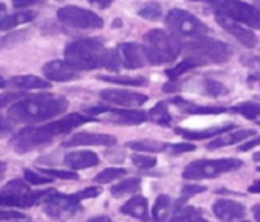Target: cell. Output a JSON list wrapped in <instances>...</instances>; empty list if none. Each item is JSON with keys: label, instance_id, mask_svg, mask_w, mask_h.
<instances>
[{"label": "cell", "instance_id": "cell-1", "mask_svg": "<svg viewBox=\"0 0 260 222\" xmlns=\"http://www.w3.org/2000/svg\"><path fill=\"white\" fill-rule=\"evenodd\" d=\"M95 118L83 114H69L57 121L42 124V126H29L22 129L11 138V146L17 153H28L39 147H43L54 141L60 135H66L77 129L78 126L93 121Z\"/></svg>", "mask_w": 260, "mask_h": 222}, {"label": "cell", "instance_id": "cell-2", "mask_svg": "<svg viewBox=\"0 0 260 222\" xmlns=\"http://www.w3.org/2000/svg\"><path fill=\"white\" fill-rule=\"evenodd\" d=\"M68 107L69 101L66 97L55 93H42L16 101L8 110V117L16 123L37 124L61 115L63 112H66Z\"/></svg>", "mask_w": 260, "mask_h": 222}, {"label": "cell", "instance_id": "cell-3", "mask_svg": "<svg viewBox=\"0 0 260 222\" xmlns=\"http://www.w3.org/2000/svg\"><path fill=\"white\" fill-rule=\"evenodd\" d=\"M107 49L98 39H80L66 46L64 61L75 71H92L104 66Z\"/></svg>", "mask_w": 260, "mask_h": 222}, {"label": "cell", "instance_id": "cell-4", "mask_svg": "<svg viewBox=\"0 0 260 222\" xmlns=\"http://www.w3.org/2000/svg\"><path fill=\"white\" fill-rule=\"evenodd\" d=\"M182 51L178 39L162 29H150L144 34V52L149 65H162L175 61Z\"/></svg>", "mask_w": 260, "mask_h": 222}, {"label": "cell", "instance_id": "cell-5", "mask_svg": "<svg viewBox=\"0 0 260 222\" xmlns=\"http://www.w3.org/2000/svg\"><path fill=\"white\" fill-rule=\"evenodd\" d=\"M185 52V58H191L199 66L202 65H223L231 57V48L219 40L202 39L199 37L196 42L185 43L182 46Z\"/></svg>", "mask_w": 260, "mask_h": 222}, {"label": "cell", "instance_id": "cell-6", "mask_svg": "<svg viewBox=\"0 0 260 222\" xmlns=\"http://www.w3.org/2000/svg\"><path fill=\"white\" fill-rule=\"evenodd\" d=\"M210 4L216 14L225 16L249 28L260 29V13L254 5L242 2V0H211Z\"/></svg>", "mask_w": 260, "mask_h": 222}, {"label": "cell", "instance_id": "cell-7", "mask_svg": "<svg viewBox=\"0 0 260 222\" xmlns=\"http://www.w3.org/2000/svg\"><path fill=\"white\" fill-rule=\"evenodd\" d=\"M242 167V161L236 158H223V160H199L190 163L184 172L182 176L185 179H211L217 178L223 173L237 170Z\"/></svg>", "mask_w": 260, "mask_h": 222}, {"label": "cell", "instance_id": "cell-8", "mask_svg": "<svg viewBox=\"0 0 260 222\" xmlns=\"http://www.w3.org/2000/svg\"><path fill=\"white\" fill-rule=\"evenodd\" d=\"M42 208L51 219L57 222H68L69 219H72L83 210L81 201L78 199L77 193L63 195L57 192H51L43 199Z\"/></svg>", "mask_w": 260, "mask_h": 222}, {"label": "cell", "instance_id": "cell-9", "mask_svg": "<svg viewBox=\"0 0 260 222\" xmlns=\"http://www.w3.org/2000/svg\"><path fill=\"white\" fill-rule=\"evenodd\" d=\"M166 23L173 33L184 36V37L199 39L208 33V26L204 22H201L198 17H194L188 11H184L179 8L169 11L167 17H166Z\"/></svg>", "mask_w": 260, "mask_h": 222}, {"label": "cell", "instance_id": "cell-10", "mask_svg": "<svg viewBox=\"0 0 260 222\" xmlns=\"http://www.w3.org/2000/svg\"><path fill=\"white\" fill-rule=\"evenodd\" d=\"M57 19L61 25L74 29H98L103 28V19L84 8L80 7H63L57 13Z\"/></svg>", "mask_w": 260, "mask_h": 222}, {"label": "cell", "instance_id": "cell-11", "mask_svg": "<svg viewBox=\"0 0 260 222\" xmlns=\"http://www.w3.org/2000/svg\"><path fill=\"white\" fill-rule=\"evenodd\" d=\"M86 112L89 115H100V121L113 123L118 126H138L147 121V114L143 110H124V109H110V107H90Z\"/></svg>", "mask_w": 260, "mask_h": 222}, {"label": "cell", "instance_id": "cell-12", "mask_svg": "<svg viewBox=\"0 0 260 222\" xmlns=\"http://www.w3.org/2000/svg\"><path fill=\"white\" fill-rule=\"evenodd\" d=\"M100 97L103 101L122 106V107H140L147 103V95L132 90H124V89H104L100 92Z\"/></svg>", "mask_w": 260, "mask_h": 222}, {"label": "cell", "instance_id": "cell-13", "mask_svg": "<svg viewBox=\"0 0 260 222\" xmlns=\"http://www.w3.org/2000/svg\"><path fill=\"white\" fill-rule=\"evenodd\" d=\"M52 190H36L28 193H4L0 192V205L10 208H26L43 201Z\"/></svg>", "mask_w": 260, "mask_h": 222}, {"label": "cell", "instance_id": "cell-14", "mask_svg": "<svg viewBox=\"0 0 260 222\" xmlns=\"http://www.w3.org/2000/svg\"><path fill=\"white\" fill-rule=\"evenodd\" d=\"M216 22H217L228 34H231L239 43H242L243 46H246V48H249V49H252V48L257 46V37H255V34H254L251 29L243 28V26H240L237 22H234V20H231V19H228V17H225V16H220V14H216Z\"/></svg>", "mask_w": 260, "mask_h": 222}, {"label": "cell", "instance_id": "cell-15", "mask_svg": "<svg viewBox=\"0 0 260 222\" xmlns=\"http://www.w3.org/2000/svg\"><path fill=\"white\" fill-rule=\"evenodd\" d=\"M213 213L222 222H234L246 214V208L243 204L233 199H217L213 204Z\"/></svg>", "mask_w": 260, "mask_h": 222}, {"label": "cell", "instance_id": "cell-16", "mask_svg": "<svg viewBox=\"0 0 260 222\" xmlns=\"http://www.w3.org/2000/svg\"><path fill=\"white\" fill-rule=\"evenodd\" d=\"M43 75L51 80V81H58V83H64V81H72V80H78L80 75L78 72L71 68L66 61L61 60H52L48 61L43 68H42Z\"/></svg>", "mask_w": 260, "mask_h": 222}, {"label": "cell", "instance_id": "cell-17", "mask_svg": "<svg viewBox=\"0 0 260 222\" xmlns=\"http://www.w3.org/2000/svg\"><path fill=\"white\" fill-rule=\"evenodd\" d=\"M116 138L107 134H90V132H80L72 135L69 140L63 143L64 147H78V146H113Z\"/></svg>", "mask_w": 260, "mask_h": 222}, {"label": "cell", "instance_id": "cell-18", "mask_svg": "<svg viewBox=\"0 0 260 222\" xmlns=\"http://www.w3.org/2000/svg\"><path fill=\"white\" fill-rule=\"evenodd\" d=\"M119 52H121L122 65L127 69H140L149 63L146 52H144V46H141V45L122 43V45H119Z\"/></svg>", "mask_w": 260, "mask_h": 222}, {"label": "cell", "instance_id": "cell-19", "mask_svg": "<svg viewBox=\"0 0 260 222\" xmlns=\"http://www.w3.org/2000/svg\"><path fill=\"white\" fill-rule=\"evenodd\" d=\"M64 164L72 169V170H83L89 167H95L100 164V158L96 153L89 152V150H81V152H69L64 155Z\"/></svg>", "mask_w": 260, "mask_h": 222}, {"label": "cell", "instance_id": "cell-20", "mask_svg": "<svg viewBox=\"0 0 260 222\" xmlns=\"http://www.w3.org/2000/svg\"><path fill=\"white\" fill-rule=\"evenodd\" d=\"M119 213L125 214V216H132L135 219H140V220H149V204H147V199L141 195L128 199L121 208H119Z\"/></svg>", "mask_w": 260, "mask_h": 222}, {"label": "cell", "instance_id": "cell-21", "mask_svg": "<svg viewBox=\"0 0 260 222\" xmlns=\"http://www.w3.org/2000/svg\"><path fill=\"white\" fill-rule=\"evenodd\" d=\"M233 129H234V124L226 123L223 126H217V128H211V129H205V131H190V129L176 128L175 132L178 135H182L185 140H205V138H211V137H219V135L226 134Z\"/></svg>", "mask_w": 260, "mask_h": 222}, {"label": "cell", "instance_id": "cell-22", "mask_svg": "<svg viewBox=\"0 0 260 222\" xmlns=\"http://www.w3.org/2000/svg\"><path fill=\"white\" fill-rule=\"evenodd\" d=\"M254 135H255V131H252V129H243V131H237V132H233V134H222L219 138L210 141L207 149L208 150H217V149H222V147H226V146L237 144V143L246 140L248 137H254Z\"/></svg>", "mask_w": 260, "mask_h": 222}, {"label": "cell", "instance_id": "cell-23", "mask_svg": "<svg viewBox=\"0 0 260 222\" xmlns=\"http://www.w3.org/2000/svg\"><path fill=\"white\" fill-rule=\"evenodd\" d=\"M173 104L182 107L187 114H191V115H219V114H223L226 112L225 107H216V106H198V104H193V103H188L179 97L173 98L172 100Z\"/></svg>", "mask_w": 260, "mask_h": 222}, {"label": "cell", "instance_id": "cell-24", "mask_svg": "<svg viewBox=\"0 0 260 222\" xmlns=\"http://www.w3.org/2000/svg\"><path fill=\"white\" fill-rule=\"evenodd\" d=\"M7 84H11L14 87H19V89H23V90H31V89H48L51 87V83L43 80V78H39L36 75H19V77H14L11 78Z\"/></svg>", "mask_w": 260, "mask_h": 222}, {"label": "cell", "instance_id": "cell-25", "mask_svg": "<svg viewBox=\"0 0 260 222\" xmlns=\"http://www.w3.org/2000/svg\"><path fill=\"white\" fill-rule=\"evenodd\" d=\"M175 207V202H172L170 196L167 195H159L153 204L152 208V219L153 222H166L172 213V208Z\"/></svg>", "mask_w": 260, "mask_h": 222}, {"label": "cell", "instance_id": "cell-26", "mask_svg": "<svg viewBox=\"0 0 260 222\" xmlns=\"http://www.w3.org/2000/svg\"><path fill=\"white\" fill-rule=\"evenodd\" d=\"M36 19V13L32 11H23V13H14L10 16H5L4 19H0V29H13L14 26H19L22 23H28Z\"/></svg>", "mask_w": 260, "mask_h": 222}, {"label": "cell", "instance_id": "cell-27", "mask_svg": "<svg viewBox=\"0 0 260 222\" xmlns=\"http://www.w3.org/2000/svg\"><path fill=\"white\" fill-rule=\"evenodd\" d=\"M173 222H208L199 208L184 205L173 214Z\"/></svg>", "mask_w": 260, "mask_h": 222}, {"label": "cell", "instance_id": "cell-28", "mask_svg": "<svg viewBox=\"0 0 260 222\" xmlns=\"http://www.w3.org/2000/svg\"><path fill=\"white\" fill-rule=\"evenodd\" d=\"M147 118L149 121L152 123H156L159 126H169L172 123V117L169 114V109H167V103L164 101H159L156 103L147 114Z\"/></svg>", "mask_w": 260, "mask_h": 222}, {"label": "cell", "instance_id": "cell-29", "mask_svg": "<svg viewBox=\"0 0 260 222\" xmlns=\"http://www.w3.org/2000/svg\"><path fill=\"white\" fill-rule=\"evenodd\" d=\"M140 187H141L140 178H127V179L118 182L116 185H112L110 193L115 198H121V196L128 195V193H135L137 190H140Z\"/></svg>", "mask_w": 260, "mask_h": 222}, {"label": "cell", "instance_id": "cell-30", "mask_svg": "<svg viewBox=\"0 0 260 222\" xmlns=\"http://www.w3.org/2000/svg\"><path fill=\"white\" fill-rule=\"evenodd\" d=\"M128 149H134L137 152H164L167 147H170L167 143L153 141V140H143V141H130L125 144Z\"/></svg>", "mask_w": 260, "mask_h": 222}, {"label": "cell", "instance_id": "cell-31", "mask_svg": "<svg viewBox=\"0 0 260 222\" xmlns=\"http://www.w3.org/2000/svg\"><path fill=\"white\" fill-rule=\"evenodd\" d=\"M29 36V29H20V31H13L8 36L0 39V51L11 49L20 43H23Z\"/></svg>", "mask_w": 260, "mask_h": 222}, {"label": "cell", "instance_id": "cell-32", "mask_svg": "<svg viewBox=\"0 0 260 222\" xmlns=\"http://www.w3.org/2000/svg\"><path fill=\"white\" fill-rule=\"evenodd\" d=\"M233 114H239L246 120H255L260 115V104L258 103H242L239 106L231 107Z\"/></svg>", "mask_w": 260, "mask_h": 222}, {"label": "cell", "instance_id": "cell-33", "mask_svg": "<svg viewBox=\"0 0 260 222\" xmlns=\"http://www.w3.org/2000/svg\"><path fill=\"white\" fill-rule=\"evenodd\" d=\"M205 190H207V188H205L204 185H198V184H187V185H184L182 190H181V198L175 202V211L179 210L181 207H184V204H185L191 196H194V195H198V193H202V192H205Z\"/></svg>", "mask_w": 260, "mask_h": 222}, {"label": "cell", "instance_id": "cell-34", "mask_svg": "<svg viewBox=\"0 0 260 222\" xmlns=\"http://www.w3.org/2000/svg\"><path fill=\"white\" fill-rule=\"evenodd\" d=\"M125 169H119V167H109V169H104L103 172H100L93 181L98 182V184H107V182H112L118 178H122L125 175Z\"/></svg>", "mask_w": 260, "mask_h": 222}, {"label": "cell", "instance_id": "cell-35", "mask_svg": "<svg viewBox=\"0 0 260 222\" xmlns=\"http://www.w3.org/2000/svg\"><path fill=\"white\" fill-rule=\"evenodd\" d=\"M103 81L107 83H115V84H122V86H141L146 84L147 80L140 77V78H130V77H122V75H104V77H98Z\"/></svg>", "mask_w": 260, "mask_h": 222}, {"label": "cell", "instance_id": "cell-36", "mask_svg": "<svg viewBox=\"0 0 260 222\" xmlns=\"http://www.w3.org/2000/svg\"><path fill=\"white\" fill-rule=\"evenodd\" d=\"M199 65L196 63V61H193L191 58H185L184 61H181V63H178L176 66H173L172 69H167L166 71V75L169 77V78H172V80H176L179 75H182L184 72H187V71H190V69H193V68H198Z\"/></svg>", "mask_w": 260, "mask_h": 222}, {"label": "cell", "instance_id": "cell-37", "mask_svg": "<svg viewBox=\"0 0 260 222\" xmlns=\"http://www.w3.org/2000/svg\"><path fill=\"white\" fill-rule=\"evenodd\" d=\"M138 14H140V17H143V19H147V20L155 22V20H159V19H161V16H162V8H161L159 4L150 2V4L144 5V7L140 10Z\"/></svg>", "mask_w": 260, "mask_h": 222}, {"label": "cell", "instance_id": "cell-38", "mask_svg": "<svg viewBox=\"0 0 260 222\" xmlns=\"http://www.w3.org/2000/svg\"><path fill=\"white\" fill-rule=\"evenodd\" d=\"M122 65V58L119 57V52L116 49H107L106 60H104V68L109 71H119Z\"/></svg>", "mask_w": 260, "mask_h": 222}, {"label": "cell", "instance_id": "cell-39", "mask_svg": "<svg viewBox=\"0 0 260 222\" xmlns=\"http://www.w3.org/2000/svg\"><path fill=\"white\" fill-rule=\"evenodd\" d=\"M25 173V179L32 184V185H42V184H51L52 182V176H48V175H40L31 169H25L23 170Z\"/></svg>", "mask_w": 260, "mask_h": 222}, {"label": "cell", "instance_id": "cell-40", "mask_svg": "<svg viewBox=\"0 0 260 222\" xmlns=\"http://www.w3.org/2000/svg\"><path fill=\"white\" fill-rule=\"evenodd\" d=\"M0 192H4V193H28V192H31V188H29V185L25 181L13 179Z\"/></svg>", "mask_w": 260, "mask_h": 222}, {"label": "cell", "instance_id": "cell-41", "mask_svg": "<svg viewBox=\"0 0 260 222\" xmlns=\"http://www.w3.org/2000/svg\"><path fill=\"white\" fill-rule=\"evenodd\" d=\"M205 92L211 97H220V95H226L228 89L216 80H205Z\"/></svg>", "mask_w": 260, "mask_h": 222}, {"label": "cell", "instance_id": "cell-42", "mask_svg": "<svg viewBox=\"0 0 260 222\" xmlns=\"http://www.w3.org/2000/svg\"><path fill=\"white\" fill-rule=\"evenodd\" d=\"M130 160H132V163L138 167V169H152L156 166V158L153 156H147V155H132L130 156Z\"/></svg>", "mask_w": 260, "mask_h": 222}, {"label": "cell", "instance_id": "cell-43", "mask_svg": "<svg viewBox=\"0 0 260 222\" xmlns=\"http://www.w3.org/2000/svg\"><path fill=\"white\" fill-rule=\"evenodd\" d=\"M40 173L52 176V178H60V179H78V175L74 172H68V170H55V169H40Z\"/></svg>", "mask_w": 260, "mask_h": 222}, {"label": "cell", "instance_id": "cell-44", "mask_svg": "<svg viewBox=\"0 0 260 222\" xmlns=\"http://www.w3.org/2000/svg\"><path fill=\"white\" fill-rule=\"evenodd\" d=\"M28 216L17 210H5V207L0 205V220H16V219H26Z\"/></svg>", "mask_w": 260, "mask_h": 222}, {"label": "cell", "instance_id": "cell-45", "mask_svg": "<svg viewBox=\"0 0 260 222\" xmlns=\"http://www.w3.org/2000/svg\"><path fill=\"white\" fill-rule=\"evenodd\" d=\"M22 98H23L22 92H4V93H0V109L7 107L8 104L16 103Z\"/></svg>", "mask_w": 260, "mask_h": 222}, {"label": "cell", "instance_id": "cell-46", "mask_svg": "<svg viewBox=\"0 0 260 222\" xmlns=\"http://www.w3.org/2000/svg\"><path fill=\"white\" fill-rule=\"evenodd\" d=\"M98 195H101V187H96V185L87 187V188H84V190H81V192L77 193V196H78L80 201H83V199H92V198H96Z\"/></svg>", "mask_w": 260, "mask_h": 222}, {"label": "cell", "instance_id": "cell-47", "mask_svg": "<svg viewBox=\"0 0 260 222\" xmlns=\"http://www.w3.org/2000/svg\"><path fill=\"white\" fill-rule=\"evenodd\" d=\"M13 131H14L13 123H11L8 118H5V117L0 115V138L10 137V135L13 134Z\"/></svg>", "mask_w": 260, "mask_h": 222}, {"label": "cell", "instance_id": "cell-48", "mask_svg": "<svg viewBox=\"0 0 260 222\" xmlns=\"http://www.w3.org/2000/svg\"><path fill=\"white\" fill-rule=\"evenodd\" d=\"M170 149H172V153L179 155V153H185V152H193L196 149V146L191 143H179V144L170 146Z\"/></svg>", "mask_w": 260, "mask_h": 222}, {"label": "cell", "instance_id": "cell-49", "mask_svg": "<svg viewBox=\"0 0 260 222\" xmlns=\"http://www.w3.org/2000/svg\"><path fill=\"white\" fill-rule=\"evenodd\" d=\"M257 146H260V137L252 138V140L246 141L245 144H242V146L239 147V152H248V150H251L252 147H257Z\"/></svg>", "mask_w": 260, "mask_h": 222}, {"label": "cell", "instance_id": "cell-50", "mask_svg": "<svg viewBox=\"0 0 260 222\" xmlns=\"http://www.w3.org/2000/svg\"><path fill=\"white\" fill-rule=\"evenodd\" d=\"M87 2H89L92 7L98 8V10H106V8H109V7L112 5L113 0H87Z\"/></svg>", "mask_w": 260, "mask_h": 222}, {"label": "cell", "instance_id": "cell-51", "mask_svg": "<svg viewBox=\"0 0 260 222\" xmlns=\"http://www.w3.org/2000/svg\"><path fill=\"white\" fill-rule=\"evenodd\" d=\"M39 2H40V0H13V5L16 8H28V7L36 5Z\"/></svg>", "mask_w": 260, "mask_h": 222}, {"label": "cell", "instance_id": "cell-52", "mask_svg": "<svg viewBox=\"0 0 260 222\" xmlns=\"http://www.w3.org/2000/svg\"><path fill=\"white\" fill-rule=\"evenodd\" d=\"M175 90H179V84L178 83H166L164 84V92L170 93V92H175Z\"/></svg>", "mask_w": 260, "mask_h": 222}, {"label": "cell", "instance_id": "cell-53", "mask_svg": "<svg viewBox=\"0 0 260 222\" xmlns=\"http://www.w3.org/2000/svg\"><path fill=\"white\" fill-rule=\"evenodd\" d=\"M87 222H112V219L109 216H95V217L89 219Z\"/></svg>", "mask_w": 260, "mask_h": 222}, {"label": "cell", "instance_id": "cell-54", "mask_svg": "<svg viewBox=\"0 0 260 222\" xmlns=\"http://www.w3.org/2000/svg\"><path fill=\"white\" fill-rule=\"evenodd\" d=\"M248 192L249 193H260V179L255 181V182H252V185H249Z\"/></svg>", "mask_w": 260, "mask_h": 222}, {"label": "cell", "instance_id": "cell-55", "mask_svg": "<svg viewBox=\"0 0 260 222\" xmlns=\"http://www.w3.org/2000/svg\"><path fill=\"white\" fill-rule=\"evenodd\" d=\"M252 214H254L255 220L260 222V205H254V207H252Z\"/></svg>", "mask_w": 260, "mask_h": 222}, {"label": "cell", "instance_id": "cell-56", "mask_svg": "<svg viewBox=\"0 0 260 222\" xmlns=\"http://www.w3.org/2000/svg\"><path fill=\"white\" fill-rule=\"evenodd\" d=\"M5 167H7V164H5V163H2V161H0V175H2V173L5 172Z\"/></svg>", "mask_w": 260, "mask_h": 222}, {"label": "cell", "instance_id": "cell-57", "mask_svg": "<svg viewBox=\"0 0 260 222\" xmlns=\"http://www.w3.org/2000/svg\"><path fill=\"white\" fill-rule=\"evenodd\" d=\"M252 160H254L255 163H260V152H257V153L252 156Z\"/></svg>", "mask_w": 260, "mask_h": 222}, {"label": "cell", "instance_id": "cell-58", "mask_svg": "<svg viewBox=\"0 0 260 222\" xmlns=\"http://www.w3.org/2000/svg\"><path fill=\"white\" fill-rule=\"evenodd\" d=\"M5 10H7V8H5V5H4V4H0V16L5 14Z\"/></svg>", "mask_w": 260, "mask_h": 222}, {"label": "cell", "instance_id": "cell-59", "mask_svg": "<svg viewBox=\"0 0 260 222\" xmlns=\"http://www.w3.org/2000/svg\"><path fill=\"white\" fill-rule=\"evenodd\" d=\"M254 7L258 10V13H260V0H254Z\"/></svg>", "mask_w": 260, "mask_h": 222}, {"label": "cell", "instance_id": "cell-60", "mask_svg": "<svg viewBox=\"0 0 260 222\" xmlns=\"http://www.w3.org/2000/svg\"><path fill=\"white\" fill-rule=\"evenodd\" d=\"M5 84H7V81H5V80H4L2 77H0V87H4Z\"/></svg>", "mask_w": 260, "mask_h": 222}, {"label": "cell", "instance_id": "cell-61", "mask_svg": "<svg viewBox=\"0 0 260 222\" xmlns=\"http://www.w3.org/2000/svg\"><path fill=\"white\" fill-rule=\"evenodd\" d=\"M190 2H210V0H190Z\"/></svg>", "mask_w": 260, "mask_h": 222}, {"label": "cell", "instance_id": "cell-62", "mask_svg": "<svg viewBox=\"0 0 260 222\" xmlns=\"http://www.w3.org/2000/svg\"><path fill=\"white\" fill-rule=\"evenodd\" d=\"M243 222H249V220H243Z\"/></svg>", "mask_w": 260, "mask_h": 222}]
</instances>
